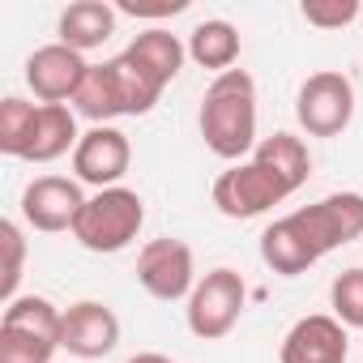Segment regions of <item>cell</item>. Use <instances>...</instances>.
Here are the masks:
<instances>
[{
    "mask_svg": "<svg viewBox=\"0 0 363 363\" xmlns=\"http://www.w3.org/2000/svg\"><path fill=\"white\" fill-rule=\"evenodd\" d=\"M312 175V154L299 137L291 133H274L265 141H257L252 158L231 162L218 179H214V206L223 218L248 223L261 218L265 210L282 206L291 193H299Z\"/></svg>",
    "mask_w": 363,
    "mask_h": 363,
    "instance_id": "6da1fadb",
    "label": "cell"
},
{
    "mask_svg": "<svg viewBox=\"0 0 363 363\" xmlns=\"http://www.w3.org/2000/svg\"><path fill=\"white\" fill-rule=\"evenodd\" d=\"M363 235V193H329L278 223L261 235V261L282 274H308L320 257H329L342 244H354Z\"/></svg>",
    "mask_w": 363,
    "mask_h": 363,
    "instance_id": "7a4b0ae2",
    "label": "cell"
},
{
    "mask_svg": "<svg viewBox=\"0 0 363 363\" xmlns=\"http://www.w3.org/2000/svg\"><path fill=\"white\" fill-rule=\"evenodd\" d=\"M197 128L206 137V150L244 162L257 150V82L244 69H227L206 86Z\"/></svg>",
    "mask_w": 363,
    "mask_h": 363,
    "instance_id": "3957f363",
    "label": "cell"
},
{
    "mask_svg": "<svg viewBox=\"0 0 363 363\" xmlns=\"http://www.w3.org/2000/svg\"><path fill=\"white\" fill-rule=\"evenodd\" d=\"M145 223V201L133 193V189H103L94 197H86L77 223H73V240L86 248V252H99V257H111V252H124L137 231Z\"/></svg>",
    "mask_w": 363,
    "mask_h": 363,
    "instance_id": "277c9868",
    "label": "cell"
},
{
    "mask_svg": "<svg viewBox=\"0 0 363 363\" xmlns=\"http://www.w3.org/2000/svg\"><path fill=\"white\" fill-rule=\"evenodd\" d=\"M244 303H248V282H244V274H235V269H227V265L210 269L206 278H197V286H193V295H189V308H184L189 333L201 337V342L227 337V333L240 325Z\"/></svg>",
    "mask_w": 363,
    "mask_h": 363,
    "instance_id": "5b68a950",
    "label": "cell"
},
{
    "mask_svg": "<svg viewBox=\"0 0 363 363\" xmlns=\"http://www.w3.org/2000/svg\"><path fill=\"white\" fill-rule=\"evenodd\" d=\"M295 120L308 137H337L354 120V86L337 69L312 73L295 94Z\"/></svg>",
    "mask_w": 363,
    "mask_h": 363,
    "instance_id": "8992f818",
    "label": "cell"
},
{
    "mask_svg": "<svg viewBox=\"0 0 363 363\" xmlns=\"http://www.w3.org/2000/svg\"><path fill=\"white\" fill-rule=\"evenodd\" d=\"M137 282L150 299L175 303V299H189L197 286V265H193V248L184 240H150L137 252Z\"/></svg>",
    "mask_w": 363,
    "mask_h": 363,
    "instance_id": "52a82bcc",
    "label": "cell"
},
{
    "mask_svg": "<svg viewBox=\"0 0 363 363\" xmlns=\"http://www.w3.org/2000/svg\"><path fill=\"white\" fill-rule=\"evenodd\" d=\"M133 162V145L128 133H120L116 124H94L82 133L77 150H73V171H77V184H94L103 189H120V179L128 175Z\"/></svg>",
    "mask_w": 363,
    "mask_h": 363,
    "instance_id": "ba28073f",
    "label": "cell"
},
{
    "mask_svg": "<svg viewBox=\"0 0 363 363\" xmlns=\"http://www.w3.org/2000/svg\"><path fill=\"white\" fill-rule=\"evenodd\" d=\"M82 206H86V193L69 175H39L22 189V218H26V227H35L43 235L73 231Z\"/></svg>",
    "mask_w": 363,
    "mask_h": 363,
    "instance_id": "9c48e42d",
    "label": "cell"
},
{
    "mask_svg": "<svg viewBox=\"0 0 363 363\" xmlns=\"http://www.w3.org/2000/svg\"><path fill=\"white\" fill-rule=\"evenodd\" d=\"M86 73H90V65L82 60V52L65 48L60 39L48 48H35L26 60V86L35 90L39 103H73Z\"/></svg>",
    "mask_w": 363,
    "mask_h": 363,
    "instance_id": "30bf717a",
    "label": "cell"
},
{
    "mask_svg": "<svg viewBox=\"0 0 363 363\" xmlns=\"http://www.w3.org/2000/svg\"><path fill=\"white\" fill-rule=\"evenodd\" d=\"M116 346H120V316L107 303L82 299V303L65 308L60 350H69L73 359H107Z\"/></svg>",
    "mask_w": 363,
    "mask_h": 363,
    "instance_id": "8fae6325",
    "label": "cell"
},
{
    "mask_svg": "<svg viewBox=\"0 0 363 363\" xmlns=\"http://www.w3.org/2000/svg\"><path fill=\"white\" fill-rule=\"evenodd\" d=\"M346 354H350L346 325L329 312H312L286 329L278 363H346Z\"/></svg>",
    "mask_w": 363,
    "mask_h": 363,
    "instance_id": "7c38bea8",
    "label": "cell"
},
{
    "mask_svg": "<svg viewBox=\"0 0 363 363\" xmlns=\"http://www.w3.org/2000/svg\"><path fill=\"white\" fill-rule=\"evenodd\" d=\"M120 56H128L145 77H154L162 90L179 77V69H184V60H189V43H179V35H171V30H162V26H154V30H141Z\"/></svg>",
    "mask_w": 363,
    "mask_h": 363,
    "instance_id": "4fadbf2b",
    "label": "cell"
},
{
    "mask_svg": "<svg viewBox=\"0 0 363 363\" xmlns=\"http://www.w3.org/2000/svg\"><path fill=\"white\" fill-rule=\"evenodd\" d=\"M82 133H77V111L69 103H39L35 116V133L26 141V162H56L69 150H77Z\"/></svg>",
    "mask_w": 363,
    "mask_h": 363,
    "instance_id": "5bb4252c",
    "label": "cell"
},
{
    "mask_svg": "<svg viewBox=\"0 0 363 363\" xmlns=\"http://www.w3.org/2000/svg\"><path fill=\"white\" fill-rule=\"evenodd\" d=\"M73 111L86 116L90 124H111L116 116H128V94H124L116 60L90 65V73H86V82H82V90L73 99Z\"/></svg>",
    "mask_w": 363,
    "mask_h": 363,
    "instance_id": "9a60e30c",
    "label": "cell"
},
{
    "mask_svg": "<svg viewBox=\"0 0 363 363\" xmlns=\"http://www.w3.org/2000/svg\"><path fill=\"white\" fill-rule=\"evenodd\" d=\"M56 35L73 52L103 48L116 35V5H107V0H73L56 22Z\"/></svg>",
    "mask_w": 363,
    "mask_h": 363,
    "instance_id": "2e32d148",
    "label": "cell"
},
{
    "mask_svg": "<svg viewBox=\"0 0 363 363\" xmlns=\"http://www.w3.org/2000/svg\"><path fill=\"white\" fill-rule=\"evenodd\" d=\"M189 60H197L201 69L227 73L240 60V30L223 18H206L197 22V30L189 35Z\"/></svg>",
    "mask_w": 363,
    "mask_h": 363,
    "instance_id": "e0dca14e",
    "label": "cell"
},
{
    "mask_svg": "<svg viewBox=\"0 0 363 363\" xmlns=\"http://www.w3.org/2000/svg\"><path fill=\"white\" fill-rule=\"evenodd\" d=\"M0 325L9 329H26V333H39L48 342L60 346V325H65V312L43 299V295H18L13 303H5V316H0Z\"/></svg>",
    "mask_w": 363,
    "mask_h": 363,
    "instance_id": "ac0fdd59",
    "label": "cell"
},
{
    "mask_svg": "<svg viewBox=\"0 0 363 363\" xmlns=\"http://www.w3.org/2000/svg\"><path fill=\"white\" fill-rule=\"evenodd\" d=\"M35 116H39V103H26L18 94H9L0 103V150L9 158H22L26 154V141L35 133Z\"/></svg>",
    "mask_w": 363,
    "mask_h": 363,
    "instance_id": "d6986e66",
    "label": "cell"
},
{
    "mask_svg": "<svg viewBox=\"0 0 363 363\" xmlns=\"http://www.w3.org/2000/svg\"><path fill=\"white\" fill-rule=\"evenodd\" d=\"M329 308L346 329H363V269H342L329 286Z\"/></svg>",
    "mask_w": 363,
    "mask_h": 363,
    "instance_id": "ffe728a7",
    "label": "cell"
},
{
    "mask_svg": "<svg viewBox=\"0 0 363 363\" xmlns=\"http://www.w3.org/2000/svg\"><path fill=\"white\" fill-rule=\"evenodd\" d=\"M60 346L39 337V333H26V329H9L0 325V363H52Z\"/></svg>",
    "mask_w": 363,
    "mask_h": 363,
    "instance_id": "44dd1931",
    "label": "cell"
},
{
    "mask_svg": "<svg viewBox=\"0 0 363 363\" xmlns=\"http://www.w3.org/2000/svg\"><path fill=\"white\" fill-rule=\"evenodd\" d=\"M299 13L316 30H342V26H350L363 13V5H359V0H303Z\"/></svg>",
    "mask_w": 363,
    "mask_h": 363,
    "instance_id": "7402d4cb",
    "label": "cell"
},
{
    "mask_svg": "<svg viewBox=\"0 0 363 363\" xmlns=\"http://www.w3.org/2000/svg\"><path fill=\"white\" fill-rule=\"evenodd\" d=\"M0 240H5V299H18V282H22V265H26V240L18 223H0Z\"/></svg>",
    "mask_w": 363,
    "mask_h": 363,
    "instance_id": "603a6c76",
    "label": "cell"
},
{
    "mask_svg": "<svg viewBox=\"0 0 363 363\" xmlns=\"http://www.w3.org/2000/svg\"><path fill=\"white\" fill-rule=\"evenodd\" d=\"M189 0H158V5H137V0H120L116 13H133V18H175L184 13Z\"/></svg>",
    "mask_w": 363,
    "mask_h": 363,
    "instance_id": "cb8c5ba5",
    "label": "cell"
},
{
    "mask_svg": "<svg viewBox=\"0 0 363 363\" xmlns=\"http://www.w3.org/2000/svg\"><path fill=\"white\" fill-rule=\"evenodd\" d=\"M128 363H175V359H167V354H158V350H141V354H133Z\"/></svg>",
    "mask_w": 363,
    "mask_h": 363,
    "instance_id": "d4e9b609",
    "label": "cell"
}]
</instances>
